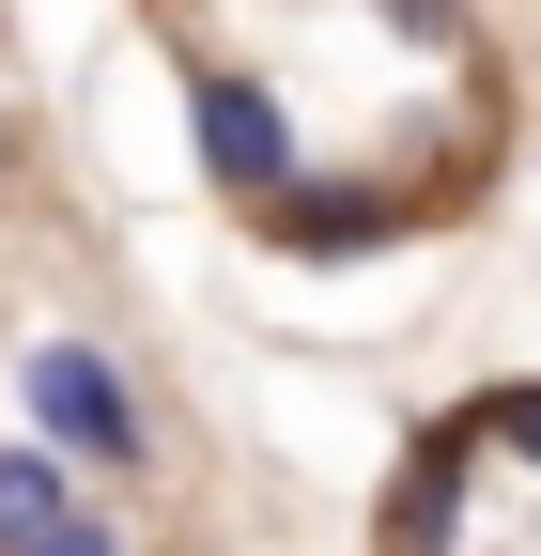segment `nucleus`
Returning <instances> with one entry per match:
<instances>
[{"label": "nucleus", "mask_w": 541, "mask_h": 556, "mask_svg": "<svg viewBox=\"0 0 541 556\" xmlns=\"http://www.w3.org/2000/svg\"><path fill=\"white\" fill-rule=\"evenodd\" d=\"M186 155H201L217 201H263V186L310 155V139H294V93L248 78V62H186Z\"/></svg>", "instance_id": "nucleus-3"}, {"label": "nucleus", "mask_w": 541, "mask_h": 556, "mask_svg": "<svg viewBox=\"0 0 541 556\" xmlns=\"http://www.w3.org/2000/svg\"><path fill=\"white\" fill-rule=\"evenodd\" d=\"M464 479H480V448H464V417L402 448V479H387V556H433V541L464 526Z\"/></svg>", "instance_id": "nucleus-4"}, {"label": "nucleus", "mask_w": 541, "mask_h": 556, "mask_svg": "<svg viewBox=\"0 0 541 556\" xmlns=\"http://www.w3.org/2000/svg\"><path fill=\"white\" fill-rule=\"evenodd\" d=\"M62 510H78V464H62V448H32V433H0V556H16V541H47Z\"/></svg>", "instance_id": "nucleus-5"}, {"label": "nucleus", "mask_w": 541, "mask_h": 556, "mask_svg": "<svg viewBox=\"0 0 541 556\" xmlns=\"http://www.w3.org/2000/svg\"><path fill=\"white\" fill-rule=\"evenodd\" d=\"M418 217H433L418 186H387V170H310V155L248 201V232L279 248V263H372V248H402Z\"/></svg>", "instance_id": "nucleus-2"}, {"label": "nucleus", "mask_w": 541, "mask_h": 556, "mask_svg": "<svg viewBox=\"0 0 541 556\" xmlns=\"http://www.w3.org/2000/svg\"><path fill=\"white\" fill-rule=\"evenodd\" d=\"M464 448H495V464H541V371H511V387H480V402H464Z\"/></svg>", "instance_id": "nucleus-6"}, {"label": "nucleus", "mask_w": 541, "mask_h": 556, "mask_svg": "<svg viewBox=\"0 0 541 556\" xmlns=\"http://www.w3.org/2000/svg\"><path fill=\"white\" fill-rule=\"evenodd\" d=\"M16 402H32V448L93 464V479H155V402L124 387L109 340H32V356H16Z\"/></svg>", "instance_id": "nucleus-1"}, {"label": "nucleus", "mask_w": 541, "mask_h": 556, "mask_svg": "<svg viewBox=\"0 0 541 556\" xmlns=\"http://www.w3.org/2000/svg\"><path fill=\"white\" fill-rule=\"evenodd\" d=\"M171 16H186V0H171Z\"/></svg>", "instance_id": "nucleus-8"}, {"label": "nucleus", "mask_w": 541, "mask_h": 556, "mask_svg": "<svg viewBox=\"0 0 541 556\" xmlns=\"http://www.w3.org/2000/svg\"><path fill=\"white\" fill-rule=\"evenodd\" d=\"M16 556H124V526H109V510H62V526H47V541H16Z\"/></svg>", "instance_id": "nucleus-7"}]
</instances>
